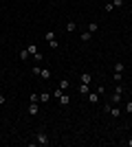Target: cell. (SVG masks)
I'll return each mask as SVG.
<instances>
[{"label": "cell", "instance_id": "cell-1", "mask_svg": "<svg viewBox=\"0 0 132 147\" xmlns=\"http://www.w3.org/2000/svg\"><path fill=\"white\" fill-rule=\"evenodd\" d=\"M35 143H38V145H49V136H46V132H44V129L35 132Z\"/></svg>", "mask_w": 132, "mask_h": 147}, {"label": "cell", "instance_id": "cell-2", "mask_svg": "<svg viewBox=\"0 0 132 147\" xmlns=\"http://www.w3.org/2000/svg\"><path fill=\"white\" fill-rule=\"evenodd\" d=\"M29 114H31V117H38V114H40V105H38V101H31V105H29Z\"/></svg>", "mask_w": 132, "mask_h": 147}, {"label": "cell", "instance_id": "cell-3", "mask_svg": "<svg viewBox=\"0 0 132 147\" xmlns=\"http://www.w3.org/2000/svg\"><path fill=\"white\" fill-rule=\"evenodd\" d=\"M57 101H60V105H64V108H66V105H70V97H68V92H62Z\"/></svg>", "mask_w": 132, "mask_h": 147}, {"label": "cell", "instance_id": "cell-4", "mask_svg": "<svg viewBox=\"0 0 132 147\" xmlns=\"http://www.w3.org/2000/svg\"><path fill=\"white\" fill-rule=\"evenodd\" d=\"M77 92H79L82 97H88V92H90V86H88V84H82V81H79V88H77Z\"/></svg>", "mask_w": 132, "mask_h": 147}, {"label": "cell", "instance_id": "cell-5", "mask_svg": "<svg viewBox=\"0 0 132 147\" xmlns=\"http://www.w3.org/2000/svg\"><path fill=\"white\" fill-rule=\"evenodd\" d=\"M99 97H101V94H99V92H97V90H95V92H88V101H90V103H99Z\"/></svg>", "mask_w": 132, "mask_h": 147}, {"label": "cell", "instance_id": "cell-6", "mask_svg": "<svg viewBox=\"0 0 132 147\" xmlns=\"http://www.w3.org/2000/svg\"><path fill=\"white\" fill-rule=\"evenodd\" d=\"M66 31H68V33H75L77 31V22L75 20H68V22H66Z\"/></svg>", "mask_w": 132, "mask_h": 147}, {"label": "cell", "instance_id": "cell-7", "mask_svg": "<svg viewBox=\"0 0 132 147\" xmlns=\"http://www.w3.org/2000/svg\"><path fill=\"white\" fill-rule=\"evenodd\" d=\"M121 99H123V94H119V92H114L112 97H110V103H112V105H117V103H121Z\"/></svg>", "mask_w": 132, "mask_h": 147}, {"label": "cell", "instance_id": "cell-8", "mask_svg": "<svg viewBox=\"0 0 132 147\" xmlns=\"http://www.w3.org/2000/svg\"><path fill=\"white\" fill-rule=\"evenodd\" d=\"M40 77H42L44 81H49L51 77H53V73H51V70H44V68H42V70H40Z\"/></svg>", "mask_w": 132, "mask_h": 147}, {"label": "cell", "instance_id": "cell-9", "mask_svg": "<svg viewBox=\"0 0 132 147\" xmlns=\"http://www.w3.org/2000/svg\"><path fill=\"white\" fill-rule=\"evenodd\" d=\"M108 114H110L112 119H119V114H121V112H119V108H114V105H112V108L108 110Z\"/></svg>", "mask_w": 132, "mask_h": 147}, {"label": "cell", "instance_id": "cell-10", "mask_svg": "<svg viewBox=\"0 0 132 147\" xmlns=\"http://www.w3.org/2000/svg\"><path fill=\"white\" fill-rule=\"evenodd\" d=\"M60 88H62V90H66V88H70V81L66 79V77H62V79H60Z\"/></svg>", "mask_w": 132, "mask_h": 147}, {"label": "cell", "instance_id": "cell-11", "mask_svg": "<svg viewBox=\"0 0 132 147\" xmlns=\"http://www.w3.org/2000/svg\"><path fill=\"white\" fill-rule=\"evenodd\" d=\"M90 37H93V33H90V31H84L82 35H79V40H82V42H88Z\"/></svg>", "mask_w": 132, "mask_h": 147}, {"label": "cell", "instance_id": "cell-12", "mask_svg": "<svg viewBox=\"0 0 132 147\" xmlns=\"http://www.w3.org/2000/svg\"><path fill=\"white\" fill-rule=\"evenodd\" d=\"M18 55H20V59H22V61H26V59H29V49H22Z\"/></svg>", "mask_w": 132, "mask_h": 147}, {"label": "cell", "instance_id": "cell-13", "mask_svg": "<svg viewBox=\"0 0 132 147\" xmlns=\"http://www.w3.org/2000/svg\"><path fill=\"white\" fill-rule=\"evenodd\" d=\"M90 81H93V75H90V73H84L82 75V84H90Z\"/></svg>", "mask_w": 132, "mask_h": 147}, {"label": "cell", "instance_id": "cell-14", "mask_svg": "<svg viewBox=\"0 0 132 147\" xmlns=\"http://www.w3.org/2000/svg\"><path fill=\"white\" fill-rule=\"evenodd\" d=\"M97 29H99V24H97V22H90V24H88V31H90V33H97Z\"/></svg>", "mask_w": 132, "mask_h": 147}, {"label": "cell", "instance_id": "cell-15", "mask_svg": "<svg viewBox=\"0 0 132 147\" xmlns=\"http://www.w3.org/2000/svg\"><path fill=\"white\" fill-rule=\"evenodd\" d=\"M104 11H106V13H112L114 11V5H112V2H106V5H104Z\"/></svg>", "mask_w": 132, "mask_h": 147}, {"label": "cell", "instance_id": "cell-16", "mask_svg": "<svg viewBox=\"0 0 132 147\" xmlns=\"http://www.w3.org/2000/svg\"><path fill=\"white\" fill-rule=\"evenodd\" d=\"M49 92H42V94H40V103H49Z\"/></svg>", "mask_w": 132, "mask_h": 147}, {"label": "cell", "instance_id": "cell-17", "mask_svg": "<svg viewBox=\"0 0 132 147\" xmlns=\"http://www.w3.org/2000/svg\"><path fill=\"white\" fill-rule=\"evenodd\" d=\"M44 40H46V42H51V40H55V33H53V31H46V35H44Z\"/></svg>", "mask_w": 132, "mask_h": 147}, {"label": "cell", "instance_id": "cell-18", "mask_svg": "<svg viewBox=\"0 0 132 147\" xmlns=\"http://www.w3.org/2000/svg\"><path fill=\"white\" fill-rule=\"evenodd\" d=\"M49 46H51L53 51H57V49H60V42H57V40H51V42H49Z\"/></svg>", "mask_w": 132, "mask_h": 147}, {"label": "cell", "instance_id": "cell-19", "mask_svg": "<svg viewBox=\"0 0 132 147\" xmlns=\"http://www.w3.org/2000/svg\"><path fill=\"white\" fill-rule=\"evenodd\" d=\"M33 59H35V61H42V59H44V55L38 51V53H33Z\"/></svg>", "mask_w": 132, "mask_h": 147}, {"label": "cell", "instance_id": "cell-20", "mask_svg": "<svg viewBox=\"0 0 132 147\" xmlns=\"http://www.w3.org/2000/svg\"><path fill=\"white\" fill-rule=\"evenodd\" d=\"M114 70H117V73H123V64H121V61H117V64H114Z\"/></svg>", "mask_w": 132, "mask_h": 147}, {"label": "cell", "instance_id": "cell-21", "mask_svg": "<svg viewBox=\"0 0 132 147\" xmlns=\"http://www.w3.org/2000/svg\"><path fill=\"white\" fill-rule=\"evenodd\" d=\"M62 88H55V90H53V97H55V99H60V94H62Z\"/></svg>", "mask_w": 132, "mask_h": 147}, {"label": "cell", "instance_id": "cell-22", "mask_svg": "<svg viewBox=\"0 0 132 147\" xmlns=\"http://www.w3.org/2000/svg\"><path fill=\"white\" fill-rule=\"evenodd\" d=\"M112 79L117 81V84H121V73H117V70H114V75H112Z\"/></svg>", "mask_w": 132, "mask_h": 147}, {"label": "cell", "instance_id": "cell-23", "mask_svg": "<svg viewBox=\"0 0 132 147\" xmlns=\"http://www.w3.org/2000/svg\"><path fill=\"white\" fill-rule=\"evenodd\" d=\"M123 2H126V0H112V5H114V7H119V9L123 7Z\"/></svg>", "mask_w": 132, "mask_h": 147}, {"label": "cell", "instance_id": "cell-24", "mask_svg": "<svg viewBox=\"0 0 132 147\" xmlns=\"http://www.w3.org/2000/svg\"><path fill=\"white\" fill-rule=\"evenodd\" d=\"M126 112H128V114H132V101H128V103H126Z\"/></svg>", "mask_w": 132, "mask_h": 147}, {"label": "cell", "instance_id": "cell-25", "mask_svg": "<svg viewBox=\"0 0 132 147\" xmlns=\"http://www.w3.org/2000/svg\"><path fill=\"white\" fill-rule=\"evenodd\" d=\"M40 70H42V68H40V66H35V68H31V73H33V75H38V77H40Z\"/></svg>", "mask_w": 132, "mask_h": 147}, {"label": "cell", "instance_id": "cell-26", "mask_svg": "<svg viewBox=\"0 0 132 147\" xmlns=\"http://www.w3.org/2000/svg\"><path fill=\"white\" fill-rule=\"evenodd\" d=\"M7 103V97H5V94H0V105H5Z\"/></svg>", "mask_w": 132, "mask_h": 147}, {"label": "cell", "instance_id": "cell-27", "mask_svg": "<svg viewBox=\"0 0 132 147\" xmlns=\"http://www.w3.org/2000/svg\"><path fill=\"white\" fill-rule=\"evenodd\" d=\"M128 147H132V138H130V141H128Z\"/></svg>", "mask_w": 132, "mask_h": 147}, {"label": "cell", "instance_id": "cell-28", "mask_svg": "<svg viewBox=\"0 0 132 147\" xmlns=\"http://www.w3.org/2000/svg\"><path fill=\"white\" fill-rule=\"evenodd\" d=\"M0 68H2V61H0Z\"/></svg>", "mask_w": 132, "mask_h": 147}]
</instances>
